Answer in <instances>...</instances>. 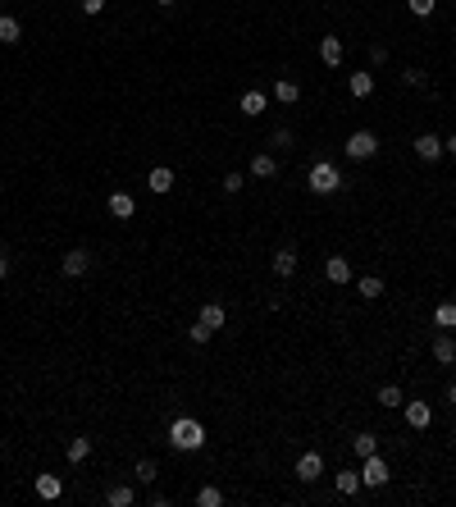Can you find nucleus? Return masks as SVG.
Returning <instances> with one entry per match:
<instances>
[{
    "label": "nucleus",
    "instance_id": "f257e3e1",
    "mask_svg": "<svg viewBox=\"0 0 456 507\" xmlns=\"http://www.w3.org/2000/svg\"><path fill=\"white\" fill-rule=\"evenodd\" d=\"M306 188L315 192V197H333V192L347 188V178L337 174V165H328V160H315V165H310V178H306Z\"/></svg>",
    "mask_w": 456,
    "mask_h": 507
},
{
    "label": "nucleus",
    "instance_id": "f03ea898",
    "mask_svg": "<svg viewBox=\"0 0 456 507\" xmlns=\"http://www.w3.org/2000/svg\"><path fill=\"white\" fill-rule=\"evenodd\" d=\"M169 443H174L178 452H196L201 443H206V425L192 416H178L174 425H169Z\"/></svg>",
    "mask_w": 456,
    "mask_h": 507
},
{
    "label": "nucleus",
    "instance_id": "7ed1b4c3",
    "mask_svg": "<svg viewBox=\"0 0 456 507\" xmlns=\"http://www.w3.org/2000/svg\"><path fill=\"white\" fill-rule=\"evenodd\" d=\"M392 480V471H388V462H383L379 452L374 457H360V485H369V489H383Z\"/></svg>",
    "mask_w": 456,
    "mask_h": 507
},
{
    "label": "nucleus",
    "instance_id": "20e7f679",
    "mask_svg": "<svg viewBox=\"0 0 456 507\" xmlns=\"http://www.w3.org/2000/svg\"><path fill=\"white\" fill-rule=\"evenodd\" d=\"M347 155H351V160H374V155H379V137H374L369 128L351 132V137H347Z\"/></svg>",
    "mask_w": 456,
    "mask_h": 507
},
{
    "label": "nucleus",
    "instance_id": "39448f33",
    "mask_svg": "<svg viewBox=\"0 0 456 507\" xmlns=\"http://www.w3.org/2000/svg\"><path fill=\"white\" fill-rule=\"evenodd\" d=\"M411 146H415V155H420V160H429V165H434V160H443V137H434V132H420Z\"/></svg>",
    "mask_w": 456,
    "mask_h": 507
},
{
    "label": "nucleus",
    "instance_id": "423d86ee",
    "mask_svg": "<svg viewBox=\"0 0 456 507\" xmlns=\"http://www.w3.org/2000/svg\"><path fill=\"white\" fill-rule=\"evenodd\" d=\"M60 270H64L69 279H78V275H87V270H91V256L82 252V247H73V252H64V261H60Z\"/></svg>",
    "mask_w": 456,
    "mask_h": 507
},
{
    "label": "nucleus",
    "instance_id": "0eeeda50",
    "mask_svg": "<svg viewBox=\"0 0 456 507\" xmlns=\"http://www.w3.org/2000/svg\"><path fill=\"white\" fill-rule=\"evenodd\" d=\"M297 475H301L306 485L319 480V475H324V457H319V452H301V457H297Z\"/></svg>",
    "mask_w": 456,
    "mask_h": 507
},
{
    "label": "nucleus",
    "instance_id": "6e6552de",
    "mask_svg": "<svg viewBox=\"0 0 456 507\" xmlns=\"http://www.w3.org/2000/svg\"><path fill=\"white\" fill-rule=\"evenodd\" d=\"M146 188H151L155 197H164V192H174V169H169V165H155L151 174H146Z\"/></svg>",
    "mask_w": 456,
    "mask_h": 507
},
{
    "label": "nucleus",
    "instance_id": "1a4fd4ad",
    "mask_svg": "<svg viewBox=\"0 0 456 507\" xmlns=\"http://www.w3.org/2000/svg\"><path fill=\"white\" fill-rule=\"evenodd\" d=\"M33 489H37V498H46V503H55V498L64 494V480H60V475H51V471H46V475H37V480H33Z\"/></svg>",
    "mask_w": 456,
    "mask_h": 507
},
{
    "label": "nucleus",
    "instance_id": "9d476101",
    "mask_svg": "<svg viewBox=\"0 0 456 507\" xmlns=\"http://www.w3.org/2000/svg\"><path fill=\"white\" fill-rule=\"evenodd\" d=\"M109 215H114V220H132V215H137V201L128 197V192H109Z\"/></svg>",
    "mask_w": 456,
    "mask_h": 507
},
{
    "label": "nucleus",
    "instance_id": "9b49d317",
    "mask_svg": "<svg viewBox=\"0 0 456 507\" xmlns=\"http://www.w3.org/2000/svg\"><path fill=\"white\" fill-rule=\"evenodd\" d=\"M406 425H411V430H429V425H434L429 402H406Z\"/></svg>",
    "mask_w": 456,
    "mask_h": 507
},
{
    "label": "nucleus",
    "instance_id": "f8f14e48",
    "mask_svg": "<svg viewBox=\"0 0 456 507\" xmlns=\"http://www.w3.org/2000/svg\"><path fill=\"white\" fill-rule=\"evenodd\" d=\"M324 275L333 279L337 288H342V284H351V265H347V256H328V261H324Z\"/></svg>",
    "mask_w": 456,
    "mask_h": 507
},
{
    "label": "nucleus",
    "instance_id": "ddd939ff",
    "mask_svg": "<svg viewBox=\"0 0 456 507\" xmlns=\"http://www.w3.org/2000/svg\"><path fill=\"white\" fill-rule=\"evenodd\" d=\"M274 275L279 279L297 275V247H279V252H274Z\"/></svg>",
    "mask_w": 456,
    "mask_h": 507
},
{
    "label": "nucleus",
    "instance_id": "4468645a",
    "mask_svg": "<svg viewBox=\"0 0 456 507\" xmlns=\"http://www.w3.org/2000/svg\"><path fill=\"white\" fill-rule=\"evenodd\" d=\"M274 174H279V160H274L270 151L251 155V178H274Z\"/></svg>",
    "mask_w": 456,
    "mask_h": 507
},
{
    "label": "nucleus",
    "instance_id": "2eb2a0df",
    "mask_svg": "<svg viewBox=\"0 0 456 507\" xmlns=\"http://www.w3.org/2000/svg\"><path fill=\"white\" fill-rule=\"evenodd\" d=\"M238 110L247 114V119H256V114H265V92H242V101H238Z\"/></svg>",
    "mask_w": 456,
    "mask_h": 507
},
{
    "label": "nucleus",
    "instance_id": "dca6fc26",
    "mask_svg": "<svg viewBox=\"0 0 456 507\" xmlns=\"http://www.w3.org/2000/svg\"><path fill=\"white\" fill-rule=\"evenodd\" d=\"M201 325H206V329H224V325H228V311L219 307V302H206V307H201Z\"/></svg>",
    "mask_w": 456,
    "mask_h": 507
},
{
    "label": "nucleus",
    "instance_id": "f3484780",
    "mask_svg": "<svg viewBox=\"0 0 456 507\" xmlns=\"http://www.w3.org/2000/svg\"><path fill=\"white\" fill-rule=\"evenodd\" d=\"M274 96H279L283 105H297V101H301V87H297L292 78H279V83H274Z\"/></svg>",
    "mask_w": 456,
    "mask_h": 507
},
{
    "label": "nucleus",
    "instance_id": "a211bd4d",
    "mask_svg": "<svg viewBox=\"0 0 456 507\" xmlns=\"http://www.w3.org/2000/svg\"><path fill=\"white\" fill-rule=\"evenodd\" d=\"M434 361H443V366L456 361V343L447 338V334H438V338H434Z\"/></svg>",
    "mask_w": 456,
    "mask_h": 507
},
{
    "label": "nucleus",
    "instance_id": "6ab92c4d",
    "mask_svg": "<svg viewBox=\"0 0 456 507\" xmlns=\"http://www.w3.org/2000/svg\"><path fill=\"white\" fill-rule=\"evenodd\" d=\"M23 37V28H19V19H14V14H0V42L5 46H14Z\"/></svg>",
    "mask_w": 456,
    "mask_h": 507
},
{
    "label": "nucleus",
    "instance_id": "aec40b11",
    "mask_svg": "<svg viewBox=\"0 0 456 507\" xmlns=\"http://www.w3.org/2000/svg\"><path fill=\"white\" fill-rule=\"evenodd\" d=\"M374 402H379V407H388V411H392V407H406V397H402V388H397V384H383Z\"/></svg>",
    "mask_w": 456,
    "mask_h": 507
},
{
    "label": "nucleus",
    "instance_id": "412c9836",
    "mask_svg": "<svg viewBox=\"0 0 456 507\" xmlns=\"http://www.w3.org/2000/svg\"><path fill=\"white\" fill-rule=\"evenodd\" d=\"M319 60H324V65H342V42H337V37H324V42H319Z\"/></svg>",
    "mask_w": 456,
    "mask_h": 507
},
{
    "label": "nucleus",
    "instance_id": "4be33fe9",
    "mask_svg": "<svg viewBox=\"0 0 456 507\" xmlns=\"http://www.w3.org/2000/svg\"><path fill=\"white\" fill-rule=\"evenodd\" d=\"M356 293H360V298H369V302H374V298H383V279H379V275H365V279H356Z\"/></svg>",
    "mask_w": 456,
    "mask_h": 507
},
{
    "label": "nucleus",
    "instance_id": "5701e85b",
    "mask_svg": "<svg viewBox=\"0 0 456 507\" xmlns=\"http://www.w3.org/2000/svg\"><path fill=\"white\" fill-rule=\"evenodd\" d=\"M105 503H109V507H132V503H137V494H132L128 485H114V489L105 494Z\"/></svg>",
    "mask_w": 456,
    "mask_h": 507
},
{
    "label": "nucleus",
    "instance_id": "b1692460",
    "mask_svg": "<svg viewBox=\"0 0 456 507\" xmlns=\"http://www.w3.org/2000/svg\"><path fill=\"white\" fill-rule=\"evenodd\" d=\"M347 87H351V96H369V92H374V74H369V69L365 74H351Z\"/></svg>",
    "mask_w": 456,
    "mask_h": 507
},
{
    "label": "nucleus",
    "instance_id": "393cba45",
    "mask_svg": "<svg viewBox=\"0 0 456 507\" xmlns=\"http://www.w3.org/2000/svg\"><path fill=\"white\" fill-rule=\"evenodd\" d=\"M356 489H360V471H337V494H356Z\"/></svg>",
    "mask_w": 456,
    "mask_h": 507
},
{
    "label": "nucleus",
    "instance_id": "a878e982",
    "mask_svg": "<svg viewBox=\"0 0 456 507\" xmlns=\"http://www.w3.org/2000/svg\"><path fill=\"white\" fill-rule=\"evenodd\" d=\"M351 448H356V457H374V452H379V439H374V434H356Z\"/></svg>",
    "mask_w": 456,
    "mask_h": 507
},
{
    "label": "nucleus",
    "instance_id": "bb28decb",
    "mask_svg": "<svg viewBox=\"0 0 456 507\" xmlns=\"http://www.w3.org/2000/svg\"><path fill=\"white\" fill-rule=\"evenodd\" d=\"M434 325H438V329H452V325H456V302H443V307L434 311Z\"/></svg>",
    "mask_w": 456,
    "mask_h": 507
},
{
    "label": "nucleus",
    "instance_id": "cd10ccee",
    "mask_svg": "<svg viewBox=\"0 0 456 507\" xmlns=\"http://www.w3.org/2000/svg\"><path fill=\"white\" fill-rule=\"evenodd\" d=\"M91 457V439H73L69 443V462H87Z\"/></svg>",
    "mask_w": 456,
    "mask_h": 507
},
{
    "label": "nucleus",
    "instance_id": "c85d7f7f",
    "mask_svg": "<svg viewBox=\"0 0 456 507\" xmlns=\"http://www.w3.org/2000/svg\"><path fill=\"white\" fill-rule=\"evenodd\" d=\"M196 503H201V507H224V494H219L215 485H206L201 494H196Z\"/></svg>",
    "mask_w": 456,
    "mask_h": 507
},
{
    "label": "nucleus",
    "instance_id": "c756f323",
    "mask_svg": "<svg viewBox=\"0 0 456 507\" xmlns=\"http://www.w3.org/2000/svg\"><path fill=\"white\" fill-rule=\"evenodd\" d=\"M132 475H137L141 485H155V475H160V471H155V462H146V457H141V462H137V471H132Z\"/></svg>",
    "mask_w": 456,
    "mask_h": 507
},
{
    "label": "nucleus",
    "instance_id": "7c9ffc66",
    "mask_svg": "<svg viewBox=\"0 0 456 507\" xmlns=\"http://www.w3.org/2000/svg\"><path fill=\"white\" fill-rule=\"evenodd\" d=\"M297 137H292V128H274V137H270V146H279V151H288Z\"/></svg>",
    "mask_w": 456,
    "mask_h": 507
},
{
    "label": "nucleus",
    "instance_id": "2f4dec72",
    "mask_svg": "<svg viewBox=\"0 0 456 507\" xmlns=\"http://www.w3.org/2000/svg\"><path fill=\"white\" fill-rule=\"evenodd\" d=\"M406 5H411V14H415V19H429L438 0H406Z\"/></svg>",
    "mask_w": 456,
    "mask_h": 507
},
{
    "label": "nucleus",
    "instance_id": "473e14b6",
    "mask_svg": "<svg viewBox=\"0 0 456 507\" xmlns=\"http://www.w3.org/2000/svg\"><path fill=\"white\" fill-rule=\"evenodd\" d=\"M242 183H247L242 174H224V192H228V197H233V192H242Z\"/></svg>",
    "mask_w": 456,
    "mask_h": 507
},
{
    "label": "nucleus",
    "instance_id": "72a5a7b5",
    "mask_svg": "<svg viewBox=\"0 0 456 507\" xmlns=\"http://www.w3.org/2000/svg\"><path fill=\"white\" fill-rule=\"evenodd\" d=\"M187 334H192V343H210V334H215V329H206V325L196 320V325H192V329H187Z\"/></svg>",
    "mask_w": 456,
    "mask_h": 507
},
{
    "label": "nucleus",
    "instance_id": "f704fd0d",
    "mask_svg": "<svg viewBox=\"0 0 456 507\" xmlns=\"http://www.w3.org/2000/svg\"><path fill=\"white\" fill-rule=\"evenodd\" d=\"M402 83H406V87H424V74H420V69H406Z\"/></svg>",
    "mask_w": 456,
    "mask_h": 507
},
{
    "label": "nucleus",
    "instance_id": "c9c22d12",
    "mask_svg": "<svg viewBox=\"0 0 456 507\" xmlns=\"http://www.w3.org/2000/svg\"><path fill=\"white\" fill-rule=\"evenodd\" d=\"M369 65H374V69L388 65V51H383V46H369Z\"/></svg>",
    "mask_w": 456,
    "mask_h": 507
},
{
    "label": "nucleus",
    "instance_id": "e433bc0d",
    "mask_svg": "<svg viewBox=\"0 0 456 507\" xmlns=\"http://www.w3.org/2000/svg\"><path fill=\"white\" fill-rule=\"evenodd\" d=\"M105 10V0H82V14H100Z\"/></svg>",
    "mask_w": 456,
    "mask_h": 507
},
{
    "label": "nucleus",
    "instance_id": "4c0bfd02",
    "mask_svg": "<svg viewBox=\"0 0 456 507\" xmlns=\"http://www.w3.org/2000/svg\"><path fill=\"white\" fill-rule=\"evenodd\" d=\"M10 270H14V261H10L5 252H0V279H10Z\"/></svg>",
    "mask_w": 456,
    "mask_h": 507
},
{
    "label": "nucleus",
    "instance_id": "58836bf2",
    "mask_svg": "<svg viewBox=\"0 0 456 507\" xmlns=\"http://www.w3.org/2000/svg\"><path fill=\"white\" fill-rule=\"evenodd\" d=\"M443 151H447V155H456V132H452V137L443 142Z\"/></svg>",
    "mask_w": 456,
    "mask_h": 507
},
{
    "label": "nucleus",
    "instance_id": "ea45409f",
    "mask_svg": "<svg viewBox=\"0 0 456 507\" xmlns=\"http://www.w3.org/2000/svg\"><path fill=\"white\" fill-rule=\"evenodd\" d=\"M155 5H160V10H174V5H178V0H155Z\"/></svg>",
    "mask_w": 456,
    "mask_h": 507
},
{
    "label": "nucleus",
    "instance_id": "a19ab883",
    "mask_svg": "<svg viewBox=\"0 0 456 507\" xmlns=\"http://www.w3.org/2000/svg\"><path fill=\"white\" fill-rule=\"evenodd\" d=\"M447 402H452V407H456V384H452V388H447Z\"/></svg>",
    "mask_w": 456,
    "mask_h": 507
},
{
    "label": "nucleus",
    "instance_id": "79ce46f5",
    "mask_svg": "<svg viewBox=\"0 0 456 507\" xmlns=\"http://www.w3.org/2000/svg\"><path fill=\"white\" fill-rule=\"evenodd\" d=\"M0 14H5V0H0Z\"/></svg>",
    "mask_w": 456,
    "mask_h": 507
}]
</instances>
